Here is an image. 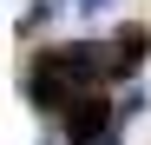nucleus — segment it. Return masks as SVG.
<instances>
[{
    "instance_id": "nucleus-1",
    "label": "nucleus",
    "mask_w": 151,
    "mask_h": 145,
    "mask_svg": "<svg viewBox=\"0 0 151 145\" xmlns=\"http://www.w3.org/2000/svg\"><path fill=\"white\" fill-rule=\"evenodd\" d=\"M112 79V40H72V46H46L27 59L20 92L33 112H66L79 92H99Z\"/></svg>"
},
{
    "instance_id": "nucleus-2",
    "label": "nucleus",
    "mask_w": 151,
    "mask_h": 145,
    "mask_svg": "<svg viewBox=\"0 0 151 145\" xmlns=\"http://www.w3.org/2000/svg\"><path fill=\"white\" fill-rule=\"evenodd\" d=\"M66 145H99V138H112V99H105V86H99V92H79V99H72L66 112Z\"/></svg>"
},
{
    "instance_id": "nucleus-3",
    "label": "nucleus",
    "mask_w": 151,
    "mask_h": 145,
    "mask_svg": "<svg viewBox=\"0 0 151 145\" xmlns=\"http://www.w3.org/2000/svg\"><path fill=\"white\" fill-rule=\"evenodd\" d=\"M145 59H151V27L145 20H125L112 33V79H138Z\"/></svg>"
},
{
    "instance_id": "nucleus-4",
    "label": "nucleus",
    "mask_w": 151,
    "mask_h": 145,
    "mask_svg": "<svg viewBox=\"0 0 151 145\" xmlns=\"http://www.w3.org/2000/svg\"><path fill=\"white\" fill-rule=\"evenodd\" d=\"M86 7H112V0H86Z\"/></svg>"
},
{
    "instance_id": "nucleus-5",
    "label": "nucleus",
    "mask_w": 151,
    "mask_h": 145,
    "mask_svg": "<svg viewBox=\"0 0 151 145\" xmlns=\"http://www.w3.org/2000/svg\"><path fill=\"white\" fill-rule=\"evenodd\" d=\"M99 145H118V138H99Z\"/></svg>"
}]
</instances>
